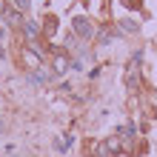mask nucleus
<instances>
[{
    "label": "nucleus",
    "mask_w": 157,
    "mask_h": 157,
    "mask_svg": "<svg viewBox=\"0 0 157 157\" xmlns=\"http://www.w3.org/2000/svg\"><path fill=\"white\" fill-rule=\"evenodd\" d=\"M0 9H3V0H0Z\"/></svg>",
    "instance_id": "nucleus-5"
},
{
    "label": "nucleus",
    "mask_w": 157,
    "mask_h": 157,
    "mask_svg": "<svg viewBox=\"0 0 157 157\" xmlns=\"http://www.w3.org/2000/svg\"><path fill=\"white\" fill-rule=\"evenodd\" d=\"M17 3V9H29V0H14Z\"/></svg>",
    "instance_id": "nucleus-4"
},
{
    "label": "nucleus",
    "mask_w": 157,
    "mask_h": 157,
    "mask_svg": "<svg viewBox=\"0 0 157 157\" xmlns=\"http://www.w3.org/2000/svg\"><path fill=\"white\" fill-rule=\"evenodd\" d=\"M23 26H26V34H29V37H37V26H34V23L23 20Z\"/></svg>",
    "instance_id": "nucleus-2"
},
{
    "label": "nucleus",
    "mask_w": 157,
    "mask_h": 157,
    "mask_svg": "<svg viewBox=\"0 0 157 157\" xmlns=\"http://www.w3.org/2000/svg\"><path fill=\"white\" fill-rule=\"evenodd\" d=\"M120 132H123V137H134V126H123Z\"/></svg>",
    "instance_id": "nucleus-3"
},
{
    "label": "nucleus",
    "mask_w": 157,
    "mask_h": 157,
    "mask_svg": "<svg viewBox=\"0 0 157 157\" xmlns=\"http://www.w3.org/2000/svg\"><path fill=\"white\" fill-rule=\"evenodd\" d=\"M75 32H77V34H83V37H91V32H94V29H91V23H89V20L77 17V20H75Z\"/></svg>",
    "instance_id": "nucleus-1"
},
{
    "label": "nucleus",
    "mask_w": 157,
    "mask_h": 157,
    "mask_svg": "<svg viewBox=\"0 0 157 157\" xmlns=\"http://www.w3.org/2000/svg\"><path fill=\"white\" fill-rule=\"evenodd\" d=\"M0 128H3V123H0Z\"/></svg>",
    "instance_id": "nucleus-6"
}]
</instances>
